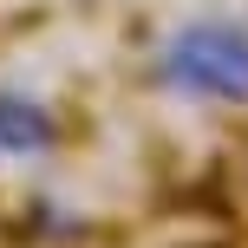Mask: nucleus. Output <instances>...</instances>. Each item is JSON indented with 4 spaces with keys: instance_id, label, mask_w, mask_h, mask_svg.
Returning <instances> with one entry per match:
<instances>
[{
    "instance_id": "nucleus-2",
    "label": "nucleus",
    "mask_w": 248,
    "mask_h": 248,
    "mask_svg": "<svg viewBox=\"0 0 248 248\" xmlns=\"http://www.w3.org/2000/svg\"><path fill=\"white\" fill-rule=\"evenodd\" d=\"M46 144H52V124L39 105L0 98V150H46Z\"/></svg>"
},
{
    "instance_id": "nucleus-1",
    "label": "nucleus",
    "mask_w": 248,
    "mask_h": 248,
    "mask_svg": "<svg viewBox=\"0 0 248 248\" xmlns=\"http://www.w3.org/2000/svg\"><path fill=\"white\" fill-rule=\"evenodd\" d=\"M157 78L183 98H216V105H248V26L229 20H196L176 39H163Z\"/></svg>"
}]
</instances>
